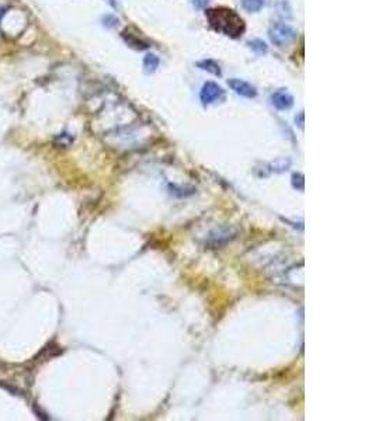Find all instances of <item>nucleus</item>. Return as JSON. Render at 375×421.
Instances as JSON below:
<instances>
[{
	"label": "nucleus",
	"instance_id": "nucleus-1",
	"mask_svg": "<svg viewBox=\"0 0 375 421\" xmlns=\"http://www.w3.org/2000/svg\"><path fill=\"white\" fill-rule=\"evenodd\" d=\"M207 20L212 28L222 34L238 38L245 33V21L238 13L229 7H215L206 12Z\"/></svg>",
	"mask_w": 375,
	"mask_h": 421
},
{
	"label": "nucleus",
	"instance_id": "nucleus-2",
	"mask_svg": "<svg viewBox=\"0 0 375 421\" xmlns=\"http://www.w3.org/2000/svg\"><path fill=\"white\" fill-rule=\"evenodd\" d=\"M295 29L288 25L285 23H277L274 25H271V28L269 31V37L271 42L277 45V47H287L295 38Z\"/></svg>",
	"mask_w": 375,
	"mask_h": 421
},
{
	"label": "nucleus",
	"instance_id": "nucleus-3",
	"mask_svg": "<svg viewBox=\"0 0 375 421\" xmlns=\"http://www.w3.org/2000/svg\"><path fill=\"white\" fill-rule=\"evenodd\" d=\"M223 96L222 87L214 82H207L203 88H201V93H199V99L203 101V104L208 105L215 103Z\"/></svg>",
	"mask_w": 375,
	"mask_h": 421
},
{
	"label": "nucleus",
	"instance_id": "nucleus-4",
	"mask_svg": "<svg viewBox=\"0 0 375 421\" xmlns=\"http://www.w3.org/2000/svg\"><path fill=\"white\" fill-rule=\"evenodd\" d=\"M228 84L235 93L239 94L242 97L253 99V97L257 96V90L254 88V86H252L250 83L245 82V80H242V79H229Z\"/></svg>",
	"mask_w": 375,
	"mask_h": 421
},
{
	"label": "nucleus",
	"instance_id": "nucleus-5",
	"mask_svg": "<svg viewBox=\"0 0 375 421\" xmlns=\"http://www.w3.org/2000/svg\"><path fill=\"white\" fill-rule=\"evenodd\" d=\"M271 104L274 105L277 110L284 111V110H288V108L293 107L294 97L288 93L287 90L281 88V90H277L276 93L271 96Z\"/></svg>",
	"mask_w": 375,
	"mask_h": 421
},
{
	"label": "nucleus",
	"instance_id": "nucleus-6",
	"mask_svg": "<svg viewBox=\"0 0 375 421\" xmlns=\"http://www.w3.org/2000/svg\"><path fill=\"white\" fill-rule=\"evenodd\" d=\"M197 66H198L199 69L207 70V72H210V73L215 75V76H221V75H222V73H221V68H219V65H218L215 61H211V59L199 61V62H197Z\"/></svg>",
	"mask_w": 375,
	"mask_h": 421
},
{
	"label": "nucleus",
	"instance_id": "nucleus-7",
	"mask_svg": "<svg viewBox=\"0 0 375 421\" xmlns=\"http://www.w3.org/2000/svg\"><path fill=\"white\" fill-rule=\"evenodd\" d=\"M159 66V58L155 53H148L143 58V70L147 73H153L155 70L158 69Z\"/></svg>",
	"mask_w": 375,
	"mask_h": 421
},
{
	"label": "nucleus",
	"instance_id": "nucleus-8",
	"mask_svg": "<svg viewBox=\"0 0 375 421\" xmlns=\"http://www.w3.org/2000/svg\"><path fill=\"white\" fill-rule=\"evenodd\" d=\"M266 0H242V6L249 13H256L260 9H263Z\"/></svg>",
	"mask_w": 375,
	"mask_h": 421
},
{
	"label": "nucleus",
	"instance_id": "nucleus-9",
	"mask_svg": "<svg viewBox=\"0 0 375 421\" xmlns=\"http://www.w3.org/2000/svg\"><path fill=\"white\" fill-rule=\"evenodd\" d=\"M249 45H250V48H252L253 51L256 53H258V55H263V53L267 52V45H266V42L262 41V40H254V41H250L249 42Z\"/></svg>",
	"mask_w": 375,
	"mask_h": 421
},
{
	"label": "nucleus",
	"instance_id": "nucleus-10",
	"mask_svg": "<svg viewBox=\"0 0 375 421\" xmlns=\"http://www.w3.org/2000/svg\"><path fill=\"white\" fill-rule=\"evenodd\" d=\"M293 186L297 190L304 191V175L302 174H294L293 175Z\"/></svg>",
	"mask_w": 375,
	"mask_h": 421
},
{
	"label": "nucleus",
	"instance_id": "nucleus-11",
	"mask_svg": "<svg viewBox=\"0 0 375 421\" xmlns=\"http://www.w3.org/2000/svg\"><path fill=\"white\" fill-rule=\"evenodd\" d=\"M208 2H210V0H193V6L195 7V9H198V10H203V9H206L207 7Z\"/></svg>",
	"mask_w": 375,
	"mask_h": 421
},
{
	"label": "nucleus",
	"instance_id": "nucleus-12",
	"mask_svg": "<svg viewBox=\"0 0 375 421\" xmlns=\"http://www.w3.org/2000/svg\"><path fill=\"white\" fill-rule=\"evenodd\" d=\"M299 127H301V128H304V112H301V114H299Z\"/></svg>",
	"mask_w": 375,
	"mask_h": 421
}]
</instances>
